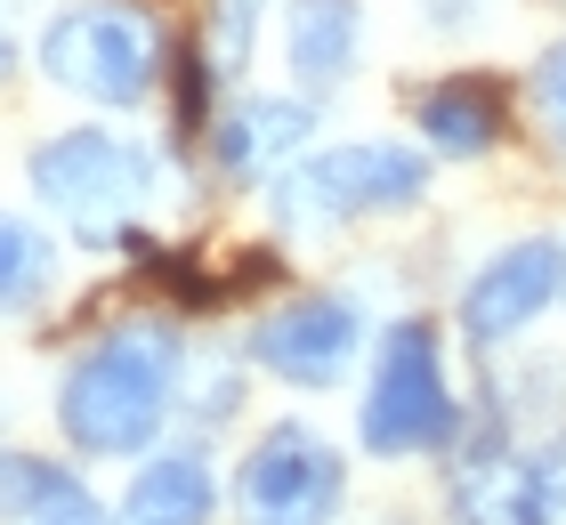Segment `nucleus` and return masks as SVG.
<instances>
[{
    "mask_svg": "<svg viewBox=\"0 0 566 525\" xmlns=\"http://www.w3.org/2000/svg\"><path fill=\"white\" fill-rule=\"evenodd\" d=\"M187 372V339L163 315H138V324H114L106 339H90L73 356V372L57 380V429L73 453L90 461H130L163 437L170 420V388Z\"/></svg>",
    "mask_w": 566,
    "mask_h": 525,
    "instance_id": "nucleus-1",
    "label": "nucleus"
},
{
    "mask_svg": "<svg viewBox=\"0 0 566 525\" xmlns=\"http://www.w3.org/2000/svg\"><path fill=\"white\" fill-rule=\"evenodd\" d=\"M24 178H33V195L57 210L82 243H130L138 210L163 187V162H154V146L114 138V129H65V138L33 146Z\"/></svg>",
    "mask_w": 566,
    "mask_h": 525,
    "instance_id": "nucleus-2",
    "label": "nucleus"
},
{
    "mask_svg": "<svg viewBox=\"0 0 566 525\" xmlns=\"http://www.w3.org/2000/svg\"><path fill=\"white\" fill-rule=\"evenodd\" d=\"M429 195V154L389 146V138H356V146H324L275 178V219L292 234H324L348 219H389Z\"/></svg>",
    "mask_w": 566,
    "mask_h": 525,
    "instance_id": "nucleus-3",
    "label": "nucleus"
},
{
    "mask_svg": "<svg viewBox=\"0 0 566 525\" xmlns=\"http://www.w3.org/2000/svg\"><path fill=\"white\" fill-rule=\"evenodd\" d=\"M356 429H365V453H380V461H413V453H437V444L461 437V397L446 388V356H437V332L421 315L380 332Z\"/></svg>",
    "mask_w": 566,
    "mask_h": 525,
    "instance_id": "nucleus-4",
    "label": "nucleus"
},
{
    "mask_svg": "<svg viewBox=\"0 0 566 525\" xmlns=\"http://www.w3.org/2000/svg\"><path fill=\"white\" fill-rule=\"evenodd\" d=\"M163 65V33L130 0H73L41 24V73L90 105H138Z\"/></svg>",
    "mask_w": 566,
    "mask_h": 525,
    "instance_id": "nucleus-5",
    "label": "nucleus"
},
{
    "mask_svg": "<svg viewBox=\"0 0 566 525\" xmlns=\"http://www.w3.org/2000/svg\"><path fill=\"white\" fill-rule=\"evenodd\" d=\"M453 525H566V437L485 429L446 469Z\"/></svg>",
    "mask_w": 566,
    "mask_h": 525,
    "instance_id": "nucleus-6",
    "label": "nucleus"
},
{
    "mask_svg": "<svg viewBox=\"0 0 566 525\" xmlns=\"http://www.w3.org/2000/svg\"><path fill=\"white\" fill-rule=\"evenodd\" d=\"M348 502V461L307 420H275L251 437L235 469V517L243 525H332Z\"/></svg>",
    "mask_w": 566,
    "mask_h": 525,
    "instance_id": "nucleus-7",
    "label": "nucleus"
},
{
    "mask_svg": "<svg viewBox=\"0 0 566 525\" xmlns=\"http://www.w3.org/2000/svg\"><path fill=\"white\" fill-rule=\"evenodd\" d=\"M243 348L283 388H332V380H348L356 348H365V315H356L348 292H300V300L268 307Z\"/></svg>",
    "mask_w": 566,
    "mask_h": 525,
    "instance_id": "nucleus-8",
    "label": "nucleus"
},
{
    "mask_svg": "<svg viewBox=\"0 0 566 525\" xmlns=\"http://www.w3.org/2000/svg\"><path fill=\"white\" fill-rule=\"evenodd\" d=\"M566 300V243L558 234H526V243H502L485 267L470 275V292H461V339H470L478 356L510 348L543 307Z\"/></svg>",
    "mask_w": 566,
    "mask_h": 525,
    "instance_id": "nucleus-9",
    "label": "nucleus"
},
{
    "mask_svg": "<svg viewBox=\"0 0 566 525\" xmlns=\"http://www.w3.org/2000/svg\"><path fill=\"white\" fill-rule=\"evenodd\" d=\"M307 138H316V105L307 97H243L235 114L211 129V162L251 187V178H283L292 162H307Z\"/></svg>",
    "mask_w": 566,
    "mask_h": 525,
    "instance_id": "nucleus-10",
    "label": "nucleus"
},
{
    "mask_svg": "<svg viewBox=\"0 0 566 525\" xmlns=\"http://www.w3.org/2000/svg\"><path fill=\"white\" fill-rule=\"evenodd\" d=\"M356 49H365V9H356V0H292V17H283V57H292V82L307 97L348 82Z\"/></svg>",
    "mask_w": 566,
    "mask_h": 525,
    "instance_id": "nucleus-11",
    "label": "nucleus"
},
{
    "mask_svg": "<svg viewBox=\"0 0 566 525\" xmlns=\"http://www.w3.org/2000/svg\"><path fill=\"white\" fill-rule=\"evenodd\" d=\"M219 510V485H211V461L202 453H163V461H146L130 493H122V525H211Z\"/></svg>",
    "mask_w": 566,
    "mask_h": 525,
    "instance_id": "nucleus-12",
    "label": "nucleus"
},
{
    "mask_svg": "<svg viewBox=\"0 0 566 525\" xmlns=\"http://www.w3.org/2000/svg\"><path fill=\"white\" fill-rule=\"evenodd\" d=\"M502 90L485 82V73H461V82H437L429 97H421V146H437V154H461V162H470V154H485L502 138Z\"/></svg>",
    "mask_w": 566,
    "mask_h": 525,
    "instance_id": "nucleus-13",
    "label": "nucleus"
},
{
    "mask_svg": "<svg viewBox=\"0 0 566 525\" xmlns=\"http://www.w3.org/2000/svg\"><path fill=\"white\" fill-rule=\"evenodd\" d=\"M49 275H57V251H49V234H41L33 219H9V210H0V315L41 307Z\"/></svg>",
    "mask_w": 566,
    "mask_h": 525,
    "instance_id": "nucleus-14",
    "label": "nucleus"
},
{
    "mask_svg": "<svg viewBox=\"0 0 566 525\" xmlns=\"http://www.w3.org/2000/svg\"><path fill=\"white\" fill-rule=\"evenodd\" d=\"M260 17H268V0H211V17L195 24V73H211V82H235V73L251 65Z\"/></svg>",
    "mask_w": 566,
    "mask_h": 525,
    "instance_id": "nucleus-15",
    "label": "nucleus"
},
{
    "mask_svg": "<svg viewBox=\"0 0 566 525\" xmlns=\"http://www.w3.org/2000/svg\"><path fill=\"white\" fill-rule=\"evenodd\" d=\"M57 485H65V469H49L33 453H0V525H24Z\"/></svg>",
    "mask_w": 566,
    "mask_h": 525,
    "instance_id": "nucleus-16",
    "label": "nucleus"
},
{
    "mask_svg": "<svg viewBox=\"0 0 566 525\" xmlns=\"http://www.w3.org/2000/svg\"><path fill=\"white\" fill-rule=\"evenodd\" d=\"M534 114H543V138L566 154V33L534 57Z\"/></svg>",
    "mask_w": 566,
    "mask_h": 525,
    "instance_id": "nucleus-17",
    "label": "nucleus"
},
{
    "mask_svg": "<svg viewBox=\"0 0 566 525\" xmlns=\"http://www.w3.org/2000/svg\"><path fill=\"white\" fill-rule=\"evenodd\" d=\"M24 525H122V517H106V510H97V493H90L82 477H65V485L49 493V502H41L33 517H24Z\"/></svg>",
    "mask_w": 566,
    "mask_h": 525,
    "instance_id": "nucleus-18",
    "label": "nucleus"
},
{
    "mask_svg": "<svg viewBox=\"0 0 566 525\" xmlns=\"http://www.w3.org/2000/svg\"><path fill=\"white\" fill-rule=\"evenodd\" d=\"M478 9H485V0H429V17H437V24H470Z\"/></svg>",
    "mask_w": 566,
    "mask_h": 525,
    "instance_id": "nucleus-19",
    "label": "nucleus"
},
{
    "mask_svg": "<svg viewBox=\"0 0 566 525\" xmlns=\"http://www.w3.org/2000/svg\"><path fill=\"white\" fill-rule=\"evenodd\" d=\"M17 9H33V0H0V33H9V17H17Z\"/></svg>",
    "mask_w": 566,
    "mask_h": 525,
    "instance_id": "nucleus-20",
    "label": "nucleus"
},
{
    "mask_svg": "<svg viewBox=\"0 0 566 525\" xmlns=\"http://www.w3.org/2000/svg\"><path fill=\"white\" fill-rule=\"evenodd\" d=\"M9 65H17V49H9V33H0V73H9Z\"/></svg>",
    "mask_w": 566,
    "mask_h": 525,
    "instance_id": "nucleus-21",
    "label": "nucleus"
}]
</instances>
